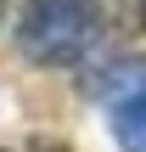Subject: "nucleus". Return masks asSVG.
<instances>
[{
  "instance_id": "7ed1b4c3",
  "label": "nucleus",
  "mask_w": 146,
  "mask_h": 152,
  "mask_svg": "<svg viewBox=\"0 0 146 152\" xmlns=\"http://www.w3.org/2000/svg\"><path fill=\"white\" fill-rule=\"evenodd\" d=\"M0 11H6V0H0Z\"/></svg>"
},
{
  "instance_id": "f257e3e1",
  "label": "nucleus",
  "mask_w": 146,
  "mask_h": 152,
  "mask_svg": "<svg viewBox=\"0 0 146 152\" xmlns=\"http://www.w3.org/2000/svg\"><path fill=\"white\" fill-rule=\"evenodd\" d=\"M101 34V6L96 0H28L17 17V51L39 68H68L79 62Z\"/></svg>"
},
{
  "instance_id": "f03ea898",
  "label": "nucleus",
  "mask_w": 146,
  "mask_h": 152,
  "mask_svg": "<svg viewBox=\"0 0 146 152\" xmlns=\"http://www.w3.org/2000/svg\"><path fill=\"white\" fill-rule=\"evenodd\" d=\"M113 141L118 152H146V90L113 102Z\"/></svg>"
}]
</instances>
